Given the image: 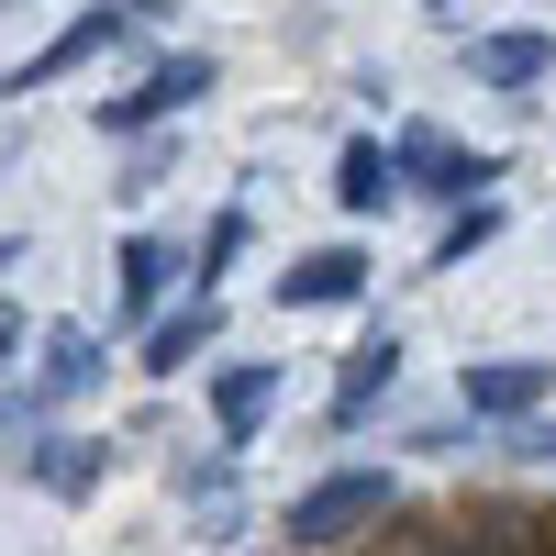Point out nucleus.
Masks as SVG:
<instances>
[{
	"instance_id": "2",
	"label": "nucleus",
	"mask_w": 556,
	"mask_h": 556,
	"mask_svg": "<svg viewBox=\"0 0 556 556\" xmlns=\"http://www.w3.org/2000/svg\"><path fill=\"white\" fill-rule=\"evenodd\" d=\"M178 101H212V56H167L146 89H123V101H101V134H146V123H167Z\"/></svg>"
},
{
	"instance_id": "13",
	"label": "nucleus",
	"mask_w": 556,
	"mask_h": 556,
	"mask_svg": "<svg viewBox=\"0 0 556 556\" xmlns=\"http://www.w3.org/2000/svg\"><path fill=\"white\" fill-rule=\"evenodd\" d=\"M34 479L56 490V501H78L89 479H101V445H45V456H34Z\"/></svg>"
},
{
	"instance_id": "8",
	"label": "nucleus",
	"mask_w": 556,
	"mask_h": 556,
	"mask_svg": "<svg viewBox=\"0 0 556 556\" xmlns=\"http://www.w3.org/2000/svg\"><path fill=\"white\" fill-rule=\"evenodd\" d=\"M390 367H401V334L379 323V334H367V345L345 356V390H334V424H356V412H367V401L390 390Z\"/></svg>"
},
{
	"instance_id": "1",
	"label": "nucleus",
	"mask_w": 556,
	"mask_h": 556,
	"mask_svg": "<svg viewBox=\"0 0 556 556\" xmlns=\"http://www.w3.org/2000/svg\"><path fill=\"white\" fill-rule=\"evenodd\" d=\"M390 468H334V479H323V490H301L290 501V523H278V534H290L301 556H334V545H379V523H390Z\"/></svg>"
},
{
	"instance_id": "6",
	"label": "nucleus",
	"mask_w": 556,
	"mask_h": 556,
	"mask_svg": "<svg viewBox=\"0 0 556 556\" xmlns=\"http://www.w3.org/2000/svg\"><path fill=\"white\" fill-rule=\"evenodd\" d=\"M334 201H345V212H390V201H401V156H390V146H345Z\"/></svg>"
},
{
	"instance_id": "4",
	"label": "nucleus",
	"mask_w": 556,
	"mask_h": 556,
	"mask_svg": "<svg viewBox=\"0 0 556 556\" xmlns=\"http://www.w3.org/2000/svg\"><path fill=\"white\" fill-rule=\"evenodd\" d=\"M367 290V256L356 245H323V256H301L290 278H278V301H290V312H323V301H356Z\"/></svg>"
},
{
	"instance_id": "7",
	"label": "nucleus",
	"mask_w": 556,
	"mask_h": 556,
	"mask_svg": "<svg viewBox=\"0 0 556 556\" xmlns=\"http://www.w3.org/2000/svg\"><path fill=\"white\" fill-rule=\"evenodd\" d=\"M278 401V367H212V412H223V434H256V412Z\"/></svg>"
},
{
	"instance_id": "5",
	"label": "nucleus",
	"mask_w": 556,
	"mask_h": 556,
	"mask_svg": "<svg viewBox=\"0 0 556 556\" xmlns=\"http://www.w3.org/2000/svg\"><path fill=\"white\" fill-rule=\"evenodd\" d=\"M212 334H223V301L201 290L190 312H167V323H156V334H146V367H156V379H178V367H190V356H201Z\"/></svg>"
},
{
	"instance_id": "14",
	"label": "nucleus",
	"mask_w": 556,
	"mask_h": 556,
	"mask_svg": "<svg viewBox=\"0 0 556 556\" xmlns=\"http://www.w3.org/2000/svg\"><path fill=\"white\" fill-rule=\"evenodd\" d=\"M513 456H534V468H556V424H523V434H513Z\"/></svg>"
},
{
	"instance_id": "9",
	"label": "nucleus",
	"mask_w": 556,
	"mask_h": 556,
	"mask_svg": "<svg viewBox=\"0 0 556 556\" xmlns=\"http://www.w3.org/2000/svg\"><path fill=\"white\" fill-rule=\"evenodd\" d=\"M167 278H178V256H167V245H146V235H134V245H123V323H146V312L167 301Z\"/></svg>"
},
{
	"instance_id": "10",
	"label": "nucleus",
	"mask_w": 556,
	"mask_h": 556,
	"mask_svg": "<svg viewBox=\"0 0 556 556\" xmlns=\"http://www.w3.org/2000/svg\"><path fill=\"white\" fill-rule=\"evenodd\" d=\"M112 34H123V12H89V23H67V34H56V45H45V56H34L23 78H12V101H23V89H45V78H56V67H78V56H89V45H112Z\"/></svg>"
},
{
	"instance_id": "12",
	"label": "nucleus",
	"mask_w": 556,
	"mask_h": 556,
	"mask_svg": "<svg viewBox=\"0 0 556 556\" xmlns=\"http://www.w3.org/2000/svg\"><path fill=\"white\" fill-rule=\"evenodd\" d=\"M468 67L501 78V89H523V78L545 67V45H534V34H490V45H468Z\"/></svg>"
},
{
	"instance_id": "11",
	"label": "nucleus",
	"mask_w": 556,
	"mask_h": 556,
	"mask_svg": "<svg viewBox=\"0 0 556 556\" xmlns=\"http://www.w3.org/2000/svg\"><path fill=\"white\" fill-rule=\"evenodd\" d=\"M89 379H101V334H78V323H67V334H56V367H45L34 401H78Z\"/></svg>"
},
{
	"instance_id": "3",
	"label": "nucleus",
	"mask_w": 556,
	"mask_h": 556,
	"mask_svg": "<svg viewBox=\"0 0 556 556\" xmlns=\"http://www.w3.org/2000/svg\"><path fill=\"white\" fill-rule=\"evenodd\" d=\"M456 390H468V412H490V424H513V434H523V412L556 390V367H545V356H490V367H468Z\"/></svg>"
}]
</instances>
